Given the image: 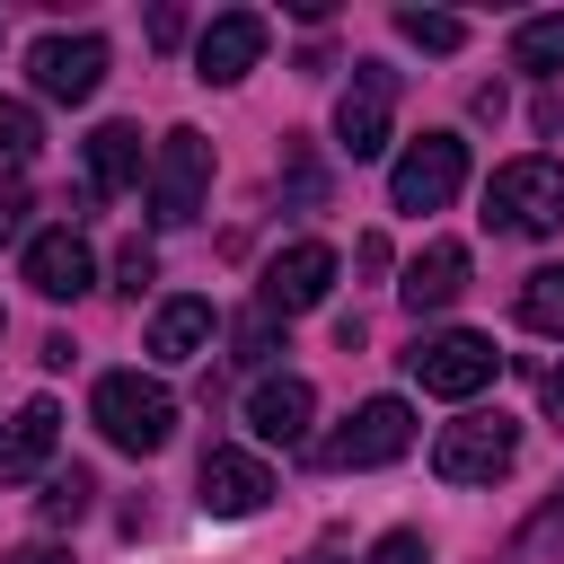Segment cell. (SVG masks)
I'll return each mask as SVG.
<instances>
[{
	"mask_svg": "<svg viewBox=\"0 0 564 564\" xmlns=\"http://www.w3.org/2000/svg\"><path fill=\"white\" fill-rule=\"evenodd\" d=\"M264 44H273V26H264L256 9H220V18L203 26V44H194V79H212V88H238V79L264 62Z\"/></svg>",
	"mask_w": 564,
	"mask_h": 564,
	"instance_id": "30bf717a",
	"label": "cell"
},
{
	"mask_svg": "<svg viewBox=\"0 0 564 564\" xmlns=\"http://www.w3.org/2000/svg\"><path fill=\"white\" fill-rule=\"evenodd\" d=\"M414 449V405L405 397H370V405H352L344 414V432H326V467H388V458H405Z\"/></svg>",
	"mask_w": 564,
	"mask_h": 564,
	"instance_id": "52a82bcc",
	"label": "cell"
},
{
	"mask_svg": "<svg viewBox=\"0 0 564 564\" xmlns=\"http://www.w3.org/2000/svg\"><path fill=\"white\" fill-rule=\"evenodd\" d=\"M115 282H123V291H132V300H141V291H150V282H159V256H150V247H141V238H132V247H123V256H115Z\"/></svg>",
	"mask_w": 564,
	"mask_h": 564,
	"instance_id": "d4e9b609",
	"label": "cell"
},
{
	"mask_svg": "<svg viewBox=\"0 0 564 564\" xmlns=\"http://www.w3.org/2000/svg\"><path fill=\"white\" fill-rule=\"evenodd\" d=\"M88 502H97V476H88V467H53V476H44V494H35V511H44L53 529L88 520Z\"/></svg>",
	"mask_w": 564,
	"mask_h": 564,
	"instance_id": "ffe728a7",
	"label": "cell"
},
{
	"mask_svg": "<svg viewBox=\"0 0 564 564\" xmlns=\"http://www.w3.org/2000/svg\"><path fill=\"white\" fill-rule=\"evenodd\" d=\"M26 282H35L44 300H79V291L97 282L88 238H79V229H35V238H26Z\"/></svg>",
	"mask_w": 564,
	"mask_h": 564,
	"instance_id": "5bb4252c",
	"label": "cell"
},
{
	"mask_svg": "<svg viewBox=\"0 0 564 564\" xmlns=\"http://www.w3.org/2000/svg\"><path fill=\"white\" fill-rule=\"evenodd\" d=\"M35 106H18V97H0V167H26L35 159Z\"/></svg>",
	"mask_w": 564,
	"mask_h": 564,
	"instance_id": "cb8c5ba5",
	"label": "cell"
},
{
	"mask_svg": "<svg viewBox=\"0 0 564 564\" xmlns=\"http://www.w3.org/2000/svg\"><path fill=\"white\" fill-rule=\"evenodd\" d=\"M264 352H273V308L238 317V361H264Z\"/></svg>",
	"mask_w": 564,
	"mask_h": 564,
	"instance_id": "4316f807",
	"label": "cell"
},
{
	"mask_svg": "<svg viewBox=\"0 0 564 564\" xmlns=\"http://www.w3.org/2000/svg\"><path fill=\"white\" fill-rule=\"evenodd\" d=\"M317 564H326V555H317Z\"/></svg>",
	"mask_w": 564,
	"mask_h": 564,
	"instance_id": "d6a6232c",
	"label": "cell"
},
{
	"mask_svg": "<svg viewBox=\"0 0 564 564\" xmlns=\"http://www.w3.org/2000/svg\"><path fill=\"white\" fill-rule=\"evenodd\" d=\"M538 397H546V423H564V370H546V388H538Z\"/></svg>",
	"mask_w": 564,
	"mask_h": 564,
	"instance_id": "1f68e13d",
	"label": "cell"
},
{
	"mask_svg": "<svg viewBox=\"0 0 564 564\" xmlns=\"http://www.w3.org/2000/svg\"><path fill=\"white\" fill-rule=\"evenodd\" d=\"M370 564H432V546H423V529H388L370 546Z\"/></svg>",
	"mask_w": 564,
	"mask_h": 564,
	"instance_id": "484cf974",
	"label": "cell"
},
{
	"mask_svg": "<svg viewBox=\"0 0 564 564\" xmlns=\"http://www.w3.org/2000/svg\"><path fill=\"white\" fill-rule=\"evenodd\" d=\"M88 423H97L115 449L159 458V449H167V432H176V397H167L159 379H141V370H106V379L88 388Z\"/></svg>",
	"mask_w": 564,
	"mask_h": 564,
	"instance_id": "6da1fadb",
	"label": "cell"
},
{
	"mask_svg": "<svg viewBox=\"0 0 564 564\" xmlns=\"http://www.w3.org/2000/svg\"><path fill=\"white\" fill-rule=\"evenodd\" d=\"M212 300H159V317H150V361H194V352H212Z\"/></svg>",
	"mask_w": 564,
	"mask_h": 564,
	"instance_id": "ac0fdd59",
	"label": "cell"
},
{
	"mask_svg": "<svg viewBox=\"0 0 564 564\" xmlns=\"http://www.w3.org/2000/svg\"><path fill=\"white\" fill-rule=\"evenodd\" d=\"M511 458H520V423L511 414H458L432 441V476L441 485H494V476H511Z\"/></svg>",
	"mask_w": 564,
	"mask_h": 564,
	"instance_id": "277c9868",
	"label": "cell"
},
{
	"mask_svg": "<svg viewBox=\"0 0 564 564\" xmlns=\"http://www.w3.org/2000/svg\"><path fill=\"white\" fill-rule=\"evenodd\" d=\"M511 564H564V502H546V511L511 538Z\"/></svg>",
	"mask_w": 564,
	"mask_h": 564,
	"instance_id": "603a6c76",
	"label": "cell"
},
{
	"mask_svg": "<svg viewBox=\"0 0 564 564\" xmlns=\"http://www.w3.org/2000/svg\"><path fill=\"white\" fill-rule=\"evenodd\" d=\"M388 115H397V70L388 62H352V88L335 97V150L344 159H379L388 150Z\"/></svg>",
	"mask_w": 564,
	"mask_h": 564,
	"instance_id": "ba28073f",
	"label": "cell"
},
{
	"mask_svg": "<svg viewBox=\"0 0 564 564\" xmlns=\"http://www.w3.org/2000/svg\"><path fill=\"white\" fill-rule=\"evenodd\" d=\"M150 220L159 229H185L194 212H203V194H212V141L194 132V123H176L159 150H150Z\"/></svg>",
	"mask_w": 564,
	"mask_h": 564,
	"instance_id": "3957f363",
	"label": "cell"
},
{
	"mask_svg": "<svg viewBox=\"0 0 564 564\" xmlns=\"http://www.w3.org/2000/svg\"><path fill=\"white\" fill-rule=\"evenodd\" d=\"M511 70H529V79H555V70H564V9L511 26Z\"/></svg>",
	"mask_w": 564,
	"mask_h": 564,
	"instance_id": "d6986e66",
	"label": "cell"
},
{
	"mask_svg": "<svg viewBox=\"0 0 564 564\" xmlns=\"http://www.w3.org/2000/svg\"><path fill=\"white\" fill-rule=\"evenodd\" d=\"M397 35L423 44V53H458V44H467V26H458L449 9H397Z\"/></svg>",
	"mask_w": 564,
	"mask_h": 564,
	"instance_id": "7402d4cb",
	"label": "cell"
},
{
	"mask_svg": "<svg viewBox=\"0 0 564 564\" xmlns=\"http://www.w3.org/2000/svg\"><path fill=\"white\" fill-rule=\"evenodd\" d=\"M26 212H35V203H26V185H0V238H18V229H26Z\"/></svg>",
	"mask_w": 564,
	"mask_h": 564,
	"instance_id": "f1b7e54d",
	"label": "cell"
},
{
	"mask_svg": "<svg viewBox=\"0 0 564 564\" xmlns=\"http://www.w3.org/2000/svg\"><path fill=\"white\" fill-rule=\"evenodd\" d=\"M485 220H494L502 238H546V229H564V159H511V167H494Z\"/></svg>",
	"mask_w": 564,
	"mask_h": 564,
	"instance_id": "7a4b0ae2",
	"label": "cell"
},
{
	"mask_svg": "<svg viewBox=\"0 0 564 564\" xmlns=\"http://www.w3.org/2000/svg\"><path fill=\"white\" fill-rule=\"evenodd\" d=\"M291 194H300V203H326V176H317V159H300V150H291Z\"/></svg>",
	"mask_w": 564,
	"mask_h": 564,
	"instance_id": "83f0119b",
	"label": "cell"
},
{
	"mask_svg": "<svg viewBox=\"0 0 564 564\" xmlns=\"http://www.w3.org/2000/svg\"><path fill=\"white\" fill-rule=\"evenodd\" d=\"M194 494H203V511H212V520H247V511H264V502H273V467H264L256 449L212 441V449H203Z\"/></svg>",
	"mask_w": 564,
	"mask_h": 564,
	"instance_id": "9c48e42d",
	"label": "cell"
},
{
	"mask_svg": "<svg viewBox=\"0 0 564 564\" xmlns=\"http://www.w3.org/2000/svg\"><path fill=\"white\" fill-rule=\"evenodd\" d=\"M520 326L529 335H564V264H538L520 282Z\"/></svg>",
	"mask_w": 564,
	"mask_h": 564,
	"instance_id": "44dd1931",
	"label": "cell"
},
{
	"mask_svg": "<svg viewBox=\"0 0 564 564\" xmlns=\"http://www.w3.org/2000/svg\"><path fill=\"white\" fill-rule=\"evenodd\" d=\"M494 370H502V352L485 335H467V326H441V335H423L405 352V379L423 397H476V388H494Z\"/></svg>",
	"mask_w": 564,
	"mask_h": 564,
	"instance_id": "5b68a950",
	"label": "cell"
},
{
	"mask_svg": "<svg viewBox=\"0 0 564 564\" xmlns=\"http://www.w3.org/2000/svg\"><path fill=\"white\" fill-rule=\"evenodd\" d=\"M141 176H150L141 132H132V123H97V132H88V194H123V185H141Z\"/></svg>",
	"mask_w": 564,
	"mask_h": 564,
	"instance_id": "e0dca14e",
	"label": "cell"
},
{
	"mask_svg": "<svg viewBox=\"0 0 564 564\" xmlns=\"http://www.w3.org/2000/svg\"><path fill=\"white\" fill-rule=\"evenodd\" d=\"M0 564H70V555H62V546H44V538H35V546H18V555H0Z\"/></svg>",
	"mask_w": 564,
	"mask_h": 564,
	"instance_id": "4dcf8cb0",
	"label": "cell"
},
{
	"mask_svg": "<svg viewBox=\"0 0 564 564\" xmlns=\"http://www.w3.org/2000/svg\"><path fill=\"white\" fill-rule=\"evenodd\" d=\"M53 441H62V405H53V397H26V405L9 414V432H0V485H26V476H44Z\"/></svg>",
	"mask_w": 564,
	"mask_h": 564,
	"instance_id": "9a60e30c",
	"label": "cell"
},
{
	"mask_svg": "<svg viewBox=\"0 0 564 564\" xmlns=\"http://www.w3.org/2000/svg\"><path fill=\"white\" fill-rule=\"evenodd\" d=\"M308 414H317V388H308L300 370H273V379H256V388H247V432H256V441H273V449L308 441Z\"/></svg>",
	"mask_w": 564,
	"mask_h": 564,
	"instance_id": "4fadbf2b",
	"label": "cell"
},
{
	"mask_svg": "<svg viewBox=\"0 0 564 564\" xmlns=\"http://www.w3.org/2000/svg\"><path fill=\"white\" fill-rule=\"evenodd\" d=\"M458 291H467V247H458V238H432V247L405 264V282H397V300H405L414 317H423V308H449Z\"/></svg>",
	"mask_w": 564,
	"mask_h": 564,
	"instance_id": "2e32d148",
	"label": "cell"
},
{
	"mask_svg": "<svg viewBox=\"0 0 564 564\" xmlns=\"http://www.w3.org/2000/svg\"><path fill=\"white\" fill-rule=\"evenodd\" d=\"M185 35V9H150V44H176Z\"/></svg>",
	"mask_w": 564,
	"mask_h": 564,
	"instance_id": "f546056e",
	"label": "cell"
},
{
	"mask_svg": "<svg viewBox=\"0 0 564 564\" xmlns=\"http://www.w3.org/2000/svg\"><path fill=\"white\" fill-rule=\"evenodd\" d=\"M326 291H335V247L300 238V247H282V256L264 264V291H256V308H273V317H300V308H317Z\"/></svg>",
	"mask_w": 564,
	"mask_h": 564,
	"instance_id": "7c38bea8",
	"label": "cell"
},
{
	"mask_svg": "<svg viewBox=\"0 0 564 564\" xmlns=\"http://www.w3.org/2000/svg\"><path fill=\"white\" fill-rule=\"evenodd\" d=\"M467 185V141L458 132H423L397 167H388V203L397 212H449Z\"/></svg>",
	"mask_w": 564,
	"mask_h": 564,
	"instance_id": "8992f818",
	"label": "cell"
},
{
	"mask_svg": "<svg viewBox=\"0 0 564 564\" xmlns=\"http://www.w3.org/2000/svg\"><path fill=\"white\" fill-rule=\"evenodd\" d=\"M26 70H35V88H44V97L88 106V97H97V79H106V35H44V44L26 53Z\"/></svg>",
	"mask_w": 564,
	"mask_h": 564,
	"instance_id": "8fae6325",
	"label": "cell"
}]
</instances>
